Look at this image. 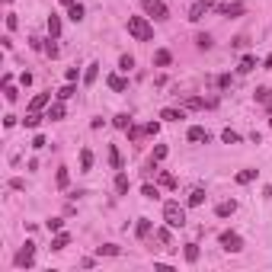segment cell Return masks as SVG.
Instances as JSON below:
<instances>
[{
  "label": "cell",
  "instance_id": "cell-7",
  "mask_svg": "<svg viewBox=\"0 0 272 272\" xmlns=\"http://www.w3.org/2000/svg\"><path fill=\"white\" fill-rule=\"evenodd\" d=\"M45 106H51V93H39L29 103V112H39V109H45Z\"/></svg>",
  "mask_w": 272,
  "mask_h": 272
},
{
  "label": "cell",
  "instance_id": "cell-31",
  "mask_svg": "<svg viewBox=\"0 0 272 272\" xmlns=\"http://www.w3.org/2000/svg\"><path fill=\"white\" fill-rule=\"evenodd\" d=\"M39 122H42V115H39V112H29V115L23 119V125H26V128H39Z\"/></svg>",
  "mask_w": 272,
  "mask_h": 272
},
{
  "label": "cell",
  "instance_id": "cell-18",
  "mask_svg": "<svg viewBox=\"0 0 272 272\" xmlns=\"http://www.w3.org/2000/svg\"><path fill=\"white\" fill-rule=\"evenodd\" d=\"M48 36H51V39H58V36H61V19L54 16V13L48 16Z\"/></svg>",
  "mask_w": 272,
  "mask_h": 272
},
{
  "label": "cell",
  "instance_id": "cell-20",
  "mask_svg": "<svg viewBox=\"0 0 272 272\" xmlns=\"http://www.w3.org/2000/svg\"><path fill=\"white\" fill-rule=\"evenodd\" d=\"M109 163H112L115 170H122V154H119V147H115V144H109Z\"/></svg>",
  "mask_w": 272,
  "mask_h": 272
},
{
  "label": "cell",
  "instance_id": "cell-42",
  "mask_svg": "<svg viewBox=\"0 0 272 272\" xmlns=\"http://www.w3.org/2000/svg\"><path fill=\"white\" fill-rule=\"evenodd\" d=\"M195 45H199V48H212V36H199Z\"/></svg>",
  "mask_w": 272,
  "mask_h": 272
},
{
  "label": "cell",
  "instance_id": "cell-40",
  "mask_svg": "<svg viewBox=\"0 0 272 272\" xmlns=\"http://www.w3.org/2000/svg\"><path fill=\"white\" fill-rule=\"evenodd\" d=\"M160 186L173 189V186H176V180H173V176H170V173H160Z\"/></svg>",
  "mask_w": 272,
  "mask_h": 272
},
{
  "label": "cell",
  "instance_id": "cell-35",
  "mask_svg": "<svg viewBox=\"0 0 272 272\" xmlns=\"http://www.w3.org/2000/svg\"><path fill=\"white\" fill-rule=\"evenodd\" d=\"M202 106H212V103H205V99H199V96L186 99V109H202Z\"/></svg>",
  "mask_w": 272,
  "mask_h": 272
},
{
  "label": "cell",
  "instance_id": "cell-26",
  "mask_svg": "<svg viewBox=\"0 0 272 272\" xmlns=\"http://www.w3.org/2000/svg\"><path fill=\"white\" fill-rule=\"evenodd\" d=\"M45 227H48V234H58V230L64 227V218H48V221H45Z\"/></svg>",
  "mask_w": 272,
  "mask_h": 272
},
{
  "label": "cell",
  "instance_id": "cell-23",
  "mask_svg": "<svg viewBox=\"0 0 272 272\" xmlns=\"http://www.w3.org/2000/svg\"><path fill=\"white\" fill-rule=\"evenodd\" d=\"M67 16H71L74 23H80V19H84V6H80V3H71V6H67Z\"/></svg>",
  "mask_w": 272,
  "mask_h": 272
},
{
  "label": "cell",
  "instance_id": "cell-21",
  "mask_svg": "<svg viewBox=\"0 0 272 272\" xmlns=\"http://www.w3.org/2000/svg\"><path fill=\"white\" fill-rule=\"evenodd\" d=\"M256 103L272 106V90H269V87H260V90H256Z\"/></svg>",
  "mask_w": 272,
  "mask_h": 272
},
{
  "label": "cell",
  "instance_id": "cell-30",
  "mask_svg": "<svg viewBox=\"0 0 272 272\" xmlns=\"http://www.w3.org/2000/svg\"><path fill=\"white\" fill-rule=\"evenodd\" d=\"M132 67H135V58H132V54H122V58H119V71H132Z\"/></svg>",
  "mask_w": 272,
  "mask_h": 272
},
{
  "label": "cell",
  "instance_id": "cell-14",
  "mask_svg": "<svg viewBox=\"0 0 272 272\" xmlns=\"http://www.w3.org/2000/svg\"><path fill=\"white\" fill-rule=\"evenodd\" d=\"M67 243H71V237H67V234H64V230H58V234H54V237H51V250H64V247H67Z\"/></svg>",
  "mask_w": 272,
  "mask_h": 272
},
{
  "label": "cell",
  "instance_id": "cell-11",
  "mask_svg": "<svg viewBox=\"0 0 272 272\" xmlns=\"http://www.w3.org/2000/svg\"><path fill=\"white\" fill-rule=\"evenodd\" d=\"M234 212H237V202H234V199H230V202H221V205L215 208L218 218H227V215H234Z\"/></svg>",
  "mask_w": 272,
  "mask_h": 272
},
{
  "label": "cell",
  "instance_id": "cell-5",
  "mask_svg": "<svg viewBox=\"0 0 272 272\" xmlns=\"http://www.w3.org/2000/svg\"><path fill=\"white\" fill-rule=\"evenodd\" d=\"M221 247L227 250V253H240V250H243L240 234H234V230H224V234H221Z\"/></svg>",
  "mask_w": 272,
  "mask_h": 272
},
{
  "label": "cell",
  "instance_id": "cell-10",
  "mask_svg": "<svg viewBox=\"0 0 272 272\" xmlns=\"http://www.w3.org/2000/svg\"><path fill=\"white\" fill-rule=\"evenodd\" d=\"M218 10H221L224 16H240V13H243V3H218Z\"/></svg>",
  "mask_w": 272,
  "mask_h": 272
},
{
  "label": "cell",
  "instance_id": "cell-46",
  "mask_svg": "<svg viewBox=\"0 0 272 272\" xmlns=\"http://www.w3.org/2000/svg\"><path fill=\"white\" fill-rule=\"evenodd\" d=\"M144 132H147V135H157V132H160V122H147Z\"/></svg>",
  "mask_w": 272,
  "mask_h": 272
},
{
  "label": "cell",
  "instance_id": "cell-4",
  "mask_svg": "<svg viewBox=\"0 0 272 272\" xmlns=\"http://www.w3.org/2000/svg\"><path fill=\"white\" fill-rule=\"evenodd\" d=\"M32 263H36V243L26 240V247L16 253V266H19V269H29Z\"/></svg>",
  "mask_w": 272,
  "mask_h": 272
},
{
  "label": "cell",
  "instance_id": "cell-6",
  "mask_svg": "<svg viewBox=\"0 0 272 272\" xmlns=\"http://www.w3.org/2000/svg\"><path fill=\"white\" fill-rule=\"evenodd\" d=\"M208 10H215V3H212V0H195V3L189 6V19H192V23H199V19L205 16Z\"/></svg>",
  "mask_w": 272,
  "mask_h": 272
},
{
  "label": "cell",
  "instance_id": "cell-13",
  "mask_svg": "<svg viewBox=\"0 0 272 272\" xmlns=\"http://www.w3.org/2000/svg\"><path fill=\"white\" fill-rule=\"evenodd\" d=\"M151 230H154V224L147 221V218H141V221H138V227H135V234H138L141 240H144V237H151Z\"/></svg>",
  "mask_w": 272,
  "mask_h": 272
},
{
  "label": "cell",
  "instance_id": "cell-3",
  "mask_svg": "<svg viewBox=\"0 0 272 272\" xmlns=\"http://www.w3.org/2000/svg\"><path fill=\"white\" fill-rule=\"evenodd\" d=\"M141 6H144V13H147V16H154L157 23L170 19V10H167V3H163V0H141Z\"/></svg>",
  "mask_w": 272,
  "mask_h": 272
},
{
  "label": "cell",
  "instance_id": "cell-43",
  "mask_svg": "<svg viewBox=\"0 0 272 272\" xmlns=\"http://www.w3.org/2000/svg\"><path fill=\"white\" fill-rule=\"evenodd\" d=\"M141 135H144V128H138V125H132V128H128V138H132V141H138Z\"/></svg>",
  "mask_w": 272,
  "mask_h": 272
},
{
  "label": "cell",
  "instance_id": "cell-8",
  "mask_svg": "<svg viewBox=\"0 0 272 272\" xmlns=\"http://www.w3.org/2000/svg\"><path fill=\"white\" fill-rule=\"evenodd\" d=\"M64 112H67V109H64V99H58V103L48 106V119H51V122H61V119H64Z\"/></svg>",
  "mask_w": 272,
  "mask_h": 272
},
{
  "label": "cell",
  "instance_id": "cell-32",
  "mask_svg": "<svg viewBox=\"0 0 272 272\" xmlns=\"http://www.w3.org/2000/svg\"><path fill=\"white\" fill-rule=\"evenodd\" d=\"M205 202V189H192V195H189V205H202Z\"/></svg>",
  "mask_w": 272,
  "mask_h": 272
},
{
  "label": "cell",
  "instance_id": "cell-41",
  "mask_svg": "<svg viewBox=\"0 0 272 272\" xmlns=\"http://www.w3.org/2000/svg\"><path fill=\"white\" fill-rule=\"evenodd\" d=\"M157 240H160V243H167V247H170V240H173V237H170V230H167V227H160V230H157Z\"/></svg>",
  "mask_w": 272,
  "mask_h": 272
},
{
  "label": "cell",
  "instance_id": "cell-38",
  "mask_svg": "<svg viewBox=\"0 0 272 272\" xmlns=\"http://www.w3.org/2000/svg\"><path fill=\"white\" fill-rule=\"evenodd\" d=\"M67 180H71V173H67V167H58V186H67Z\"/></svg>",
  "mask_w": 272,
  "mask_h": 272
},
{
  "label": "cell",
  "instance_id": "cell-28",
  "mask_svg": "<svg viewBox=\"0 0 272 272\" xmlns=\"http://www.w3.org/2000/svg\"><path fill=\"white\" fill-rule=\"evenodd\" d=\"M128 186H132V182H128V176H125V173L115 176V192H128Z\"/></svg>",
  "mask_w": 272,
  "mask_h": 272
},
{
  "label": "cell",
  "instance_id": "cell-33",
  "mask_svg": "<svg viewBox=\"0 0 272 272\" xmlns=\"http://www.w3.org/2000/svg\"><path fill=\"white\" fill-rule=\"evenodd\" d=\"M253 67H256V58H253V54H247V58H243V61H240V74H247V71H253Z\"/></svg>",
  "mask_w": 272,
  "mask_h": 272
},
{
  "label": "cell",
  "instance_id": "cell-34",
  "mask_svg": "<svg viewBox=\"0 0 272 272\" xmlns=\"http://www.w3.org/2000/svg\"><path fill=\"white\" fill-rule=\"evenodd\" d=\"M163 157H167V144H157V147H154V157H151V163H160Z\"/></svg>",
  "mask_w": 272,
  "mask_h": 272
},
{
  "label": "cell",
  "instance_id": "cell-48",
  "mask_svg": "<svg viewBox=\"0 0 272 272\" xmlns=\"http://www.w3.org/2000/svg\"><path fill=\"white\" fill-rule=\"evenodd\" d=\"M269 125H272V119H269Z\"/></svg>",
  "mask_w": 272,
  "mask_h": 272
},
{
  "label": "cell",
  "instance_id": "cell-2",
  "mask_svg": "<svg viewBox=\"0 0 272 272\" xmlns=\"http://www.w3.org/2000/svg\"><path fill=\"white\" fill-rule=\"evenodd\" d=\"M163 221H167V227H182L186 224V208L180 202H167L163 205Z\"/></svg>",
  "mask_w": 272,
  "mask_h": 272
},
{
  "label": "cell",
  "instance_id": "cell-36",
  "mask_svg": "<svg viewBox=\"0 0 272 272\" xmlns=\"http://www.w3.org/2000/svg\"><path fill=\"white\" fill-rule=\"evenodd\" d=\"M141 192H144V199H160V192H157V186H151V182H147L144 189H141Z\"/></svg>",
  "mask_w": 272,
  "mask_h": 272
},
{
  "label": "cell",
  "instance_id": "cell-39",
  "mask_svg": "<svg viewBox=\"0 0 272 272\" xmlns=\"http://www.w3.org/2000/svg\"><path fill=\"white\" fill-rule=\"evenodd\" d=\"M45 54H48V58H58V45H54V39L45 42Z\"/></svg>",
  "mask_w": 272,
  "mask_h": 272
},
{
  "label": "cell",
  "instance_id": "cell-19",
  "mask_svg": "<svg viewBox=\"0 0 272 272\" xmlns=\"http://www.w3.org/2000/svg\"><path fill=\"white\" fill-rule=\"evenodd\" d=\"M115 128H125V132H128V128H132V115H128V112H119V115H115Z\"/></svg>",
  "mask_w": 272,
  "mask_h": 272
},
{
  "label": "cell",
  "instance_id": "cell-29",
  "mask_svg": "<svg viewBox=\"0 0 272 272\" xmlns=\"http://www.w3.org/2000/svg\"><path fill=\"white\" fill-rule=\"evenodd\" d=\"M256 180V170H243V173H237V182L240 186H247V182H253Z\"/></svg>",
  "mask_w": 272,
  "mask_h": 272
},
{
  "label": "cell",
  "instance_id": "cell-25",
  "mask_svg": "<svg viewBox=\"0 0 272 272\" xmlns=\"http://www.w3.org/2000/svg\"><path fill=\"white\" fill-rule=\"evenodd\" d=\"M160 119H163V122H180V119H182V112H180V109H163Z\"/></svg>",
  "mask_w": 272,
  "mask_h": 272
},
{
  "label": "cell",
  "instance_id": "cell-9",
  "mask_svg": "<svg viewBox=\"0 0 272 272\" xmlns=\"http://www.w3.org/2000/svg\"><path fill=\"white\" fill-rule=\"evenodd\" d=\"M106 84H109V90H112V93H122V90H125V77H119V74H109V80H106Z\"/></svg>",
  "mask_w": 272,
  "mask_h": 272
},
{
  "label": "cell",
  "instance_id": "cell-27",
  "mask_svg": "<svg viewBox=\"0 0 272 272\" xmlns=\"http://www.w3.org/2000/svg\"><path fill=\"white\" fill-rule=\"evenodd\" d=\"M96 253L99 256H119V247L115 243H103V247H96Z\"/></svg>",
  "mask_w": 272,
  "mask_h": 272
},
{
  "label": "cell",
  "instance_id": "cell-12",
  "mask_svg": "<svg viewBox=\"0 0 272 272\" xmlns=\"http://www.w3.org/2000/svg\"><path fill=\"white\" fill-rule=\"evenodd\" d=\"M182 256H186V263H199V243H186Z\"/></svg>",
  "mask_w": 272,
  "mask_h": 272
},
{
  "label": "cell",
  "instance_id": "cell-15",
  "mask_svg": "<svg viewBox=\"0 0 272 272\" xmlns=\"http://www.w3.org/2000/svg\"><path fill=\"white\" fill-rule=\"evenodd\" d=\"M96 77H99V64L93 61V64L87 67V74H84V84H87V87H90V84H96Z\"/></svg>",
  "mask_w": 272,
  "mask_h": 272
},
{
  "label": "cell",
  "instance_id": "cell-24",
  "mask_svg": "<svg viewBox=\"0 0 272 272\" xmlns=\"http://www.w3.org/2000/svg\"><path fill=\"white\" fill-rule=\"evenodd\" d=\"M221 141H224V144H237V141H240V135H237L234 128H224V132H221Z\"/></svg>",
  "mask_w": 272,
  "mask_h": 272
},
{
  "label": "cell",
  "instance_id": "cell-1",
  "mask_svg": "<svg viewBox=\"0 0 272 272\" xmlns=\"http://www.w3.org/2000/svg\"><path fill=\"white\" fill-rule=\"evenodd\" d=\"M128 36L138 39V42H151L154 39V26L144 16H128Z\"/></svg>",
  "mask_w": 272,
  "mask_h": 272
},
{
  "label": "cell",
  "instance_id": "cell-37",
  "mask_svg": "<svg viewBox=\"0 0 272 272\" xmlns=\"http://www.w3.org/2000/svg\"><path fill=\"white\" fill-rule=\"evenodd\" d=\"M74 93H77V90H74V87L67 84V87H61V90H58V99H71Z\"/></svg>",
  "mask_w": 272,
  "mask_h": 272
},
{
  "label": "cell",
  "instance_id": "cell-22",
  "mask_svg": "<svg viewBox=\"0 0 272 272\" xmlns=\"http://www.w3.org/2000/svg\"><path fill=\"white\" fill-rule=\"evenodd\" d=\"M80 170H93V151H80Z\"/></svg>",
  "mask_w": 272,
  "mask_h": 272
},
{
  "label": "cell",
  "instance_id": "cell-44",
  "mask_svg": "<svg viewBox=\"0 0 272 272\" xmlns=\"http://www.w3.org/2000/svg\"><path fill=\"white\" fill-rule=\"evenodd\" d=\"M3 93H6V99H10V103L19 96V93H16V87H13V84H6V87H3Z\"/></svg>",
  "mask_w": 272,
  "mask_h": 272
},
{
  "label": "cell",
  "instance_id": "cell-47",
  "mask_svg": "<svg viewBox=\"0 0 272 272\" xmlns=\"http://www.w3.org/2000/svg\"><path fill=\"white\" fill-rule=\"evenodd\" d=\"M218 87H221V90H224V87H230V74H221V77H218Z\"/></svg>",
  "mask_w": 272,
  "mask_h": 272
},
{
  "label": "cell",
  "instance_id": "cell-45",
  "mask_svg": "<svg viewBox=\"0 0 272 272\" xmlns=\"http://www.w3.org/2000/svg\"><path fill=\"white\" fill-rule=\"evenodd\" d=\"M45 144H48V141H45V138H42V135H36V138H32V147H36V151H42V147H45Z\"/></svg>",
  "mask_w": 272,
  "mask_h": 272
},
{
  "label": "cell",
  "instance_id": "cell-16",
  "mask_svg": "<svg viewBox=\"0 0 272 272\" xmlns=\"http://www.w3.org/2000/svg\"><path fill=\"white\" fill-rule=\"evenodd\" d=\"M189 141H208V132L202 125H192L189 128Z\"/></svg>",
  "mask_w": 272,
  "mask_h": 272
},
{
  "label": "cell",
  "instance_id": "cell-17",
  "mask_svg": "<svg viewBox=\"0 0 272 272\" xmlns=\"http://www.w3.org/2000/svg\"><path fill=\"white\" fill-rule=\"evenodd\" d=\"M170 61H173V58H170V51H167V48H160V51H154V64H157V67H167V64H170Z\"/></svg>",
  "mask_w": 272,
  "mask_h": 272
}]
</instances>
